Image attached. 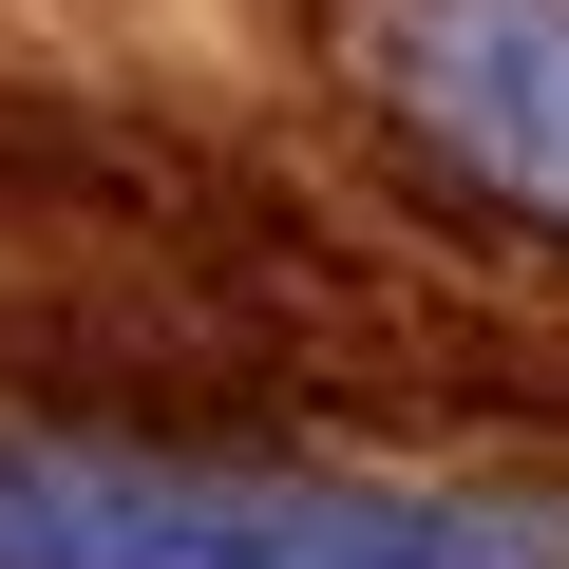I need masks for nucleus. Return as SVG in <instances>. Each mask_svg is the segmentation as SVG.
<instances>
[{
	"mask_svg": "<svg viewBox=\"0 0 569 569\" xmlns=\"http://www.w3.org/2000/svg\"><path fill=\"white\" fill-rule=\"evenodd\" d=\"M0 569H569V493L0 437Z\"/></svg>",
	"mask_w": 569,
	"mask_h": 569,
	"instance_id": "f257e3e1",
	"label": "nucleus"
},
{
	"mask_svg": "<svg viewBox=\"0 0 569 569\" xmlns=\"http://www.w3.org/2000/svg\"><path fill=\"white\" fill-rule=\"evenodd\" d=\"M380 96L456 190L569 228V0H380Z\"/></svg>",
	"mask_w": 569,
	"mask_h": 569,
	"instance_id": "f03ea898",
	"label": "nucleus"
}]
</instances>
